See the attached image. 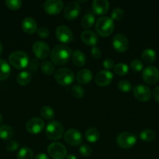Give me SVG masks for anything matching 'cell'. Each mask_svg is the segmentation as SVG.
Wrapping results in <instances>:
<instances>
[{
	"mask_svg": "<svg viewBox=\"0 0 159 159\" xmlns=\"http://www.w3.org/2000/svg\"><path fill=\"white\" fill-rule=\"evenodd\" d=\"M72 57V51L66 45L59 44L55 47L51 51L50 57L55 65H63Z\"/></svg>",
	"mask_w": 159,
	"mask_h": 159,
	"instance_id": "6da1fadb",
	"label": "cell"
},
{
	"mask_svg": "<svg viewBox=\"0 0 159 159\" xmlns=\"http://www.w3.org/2000/svg\"><path fill=\"white\" fill-rule=\"evenodd\" d=\"M115 28L114 21L112 18L108 16H102L98 18L95 25V30L101 37H107L112 34Z\"/></svg>",
	"mask_w": 159,
	"mask_h": 159,
	"instance_id": "7a4b0ae2",
	"label": "cell"
},
{
	"mask_svg": "<svg viewBox=\"0 0 159 159\" xmlns=\"http://www.w3.org/2000/svg\"><path fill=\"white\" fill-rule=\"evenodd\" d=\"M9 62L17 69H23L26 68L29 65V56L23 51H14L9 55Z\"/></svg>",
	"mask_w": 159,
	"mask_h": 159,
	"instance_id": "3957f363",
	"label": "cell"
},
{
	"mask_svg": "<svg viewBox=\"0 0 159 159\" xmlns=\"http://www.w3.org/2000/svg\"><path fill=\"white\" fill-rule=\"evenodd\" d=\"M63 126L59 121L52 120L48 124L46 127V136L51 141H58L63 135Z\"/></svg>",
	"mask_w": 159,
	"mask_h": 159,
	"instance_id": "277c9868",
	"label": "cell"
},
{
	"mask_svg": "<svg viewBox=\"0 0 159 159\" xmlns=\"http://www.w3.org/2000/svg\"><path fill=\"white\" fill-rule=\"evenodd\" d=\"M74 73L69 68H59L55 73V79L57 83L62 86H67V85H71L74 81Z\"/></svg>",
	"mask_w": 159,
	"mask_h": 159,
	"instance_id": "5b68a950",
	"label": "cell"
},
{
	"mask_svg": "<svg viewBox=\"0 0 159 159\" xmlns=\"http://www.w3.org/2000/svg\"><path fill=\"white\" fill-rule=\"evenodd\" d=\"M137 137L129 132L121 133L116 138V143L119 147L128 149L133 147L137 143Z\"/></svg>",
	"mask_w": 159,
	"mask_h": 159,
	"instance_id": "8992f818",
	"label": "cell"
},
{
	"mask_svg": "<svg viewBox=\"0 0 159 159\" xmlns=\"http://www.w3.org/2000/svg\"><path fill=\"white\" fill-rule=\"evenodd\" d=\"M48 152L53 159H63L67 155L65 147L59 142L51 143L48 147Z\"/></svg>",
	"mask_w": 159,
	"mask_h": 159,
	"instance_id": "52a82bcc",
	"label": "cell"
},
{
	"mask_svg": "<svg viewBox=\"0 0 159 159\" xmlns=\"http://www.w3.org/2000/svg\"><path fill=\"white\" fill-rule=\"evenodd\" d=\"M142 78L146 83L154 85L159 81V70L154 66H147L143 70Z\"/></svg>",
	"mask_w": 159,
	"mask_h": 159,
	"instance_id": "ba28073f",
	"label": "cell"
},
{
	"mask_svg": "<svg viewBox=\"0 0 159 159\" xmlns=\"http://www.w3.org/2000/svg\"><path fill=\"white\" fill-rule=\"evenodd\" d=\"M64 140L71 146H78L82 143L83 137L77 129H69L64 134Z\"/></svg>",
	"mask_w": 159,
	"mask_h": 159,
	"instance_id": "9c48e42d",
	"label": "cell"
},
{
	"mask_svg": "<svg viewBox=\"0 0 159 159\" xmlns=\"http://www.w3.org/2000/svg\"><path fill=\"white\" fill-rule=\"evenodd\" d=\"M80 11V6L78 2H70L64 9V16L67 20H73L79 16Z\"/></svg>",
	"mask_w": 159,
	"mask_h": 159,
	"instance_id": "30bf717a",
	"label": "cell"
},
{
	"mask_svg": "<svg viewBox=\"0 0 159 159\" xmlns=\"http://www.w3.org/2000/svg\"><path fill=\"white\" fill-rule=\"evenodd\" d=\"M58 40L63 43H69L73 40V34L71 29L66 26H59L55 31Z\"/></svg>",
	"mask_w": 159,
	"mask_h": 159,
	"instance_id": "8fae6325",
	"label": "cell"
},
{
	"mask_svg": "<svg viewBox=\"0 0 159 159\" xmlns=\"http://www.w3.org/2000/svg\"><path fill=\"white\" fill-rule=\"evenodd\" d=\"M33 52L38 59H45L50 54V48L45 42L36 41L33 45Z\"/></svg>",
	"mask_w": 159,
	"mask_h": 159,
	"instance_id": "7c38bea8",
	"label": "cell"
},
{
	"mask_svg": "<svg viewBox=\"0 0 159 159\" xmlns=\"http://www.w3.org/2000/svg\"><path fill=\"white\" fill-rule=\"evenodd\" d=\"M45 12L50 15H57L63 8V2L61 0H48L43 5Z\"/></svg>",
	"mask_w": 159,
	"mask_h": 159,
	"instance_id": "4fadbf2b",
	"label": "cell"
},
{
	"mask_svg": "<svg viewBox=\"0 0 159 159\" xmlns=\"http://www.w3.org/2000/svg\"><path fill=\"white\" fill-rule=\"evenodd\" d=\"M45 127V123L39 117H34L28 120L26 124V130L28 133L37 134L41 133Z\"/></svg>",
	"mask_w": 159,
	"mask_h": 159,
	"instance_id": "5bb4252c",
	"label": "cell"
},
{
	"mask_svg": "<svg viewBox=\"0 0 159 159\" xmlns=\"http://www.w3.org/2000/svg\"><path fill=\"white\" fill-rule=\"evenodd\" d=\"M112 46L115 51L123 53L129 48V41L126 36L122 34H118L112 39Z\"/></svg>",
	"mask_w": 159,
	"mask_h": 159,
	"instance_id": "9a60e30c",
	"label": "cell"
},
{
	"mask_svg": "<svg viewBox=\"0 0 159 159\" xmlns=\"http://www.w3.org/2000/svg\"><path fill=\"white\" fill-rule=\"evenodd\" d=\"M133 95L139 101L147 102L151 98V92L147 86L138 85L133 88Z\"/></svg>",
	"mask_w": 159,
	"mask_h": 159,
	"instance_id": "2e32d148",
	"label": "cell"
},
{
	"mask_svg": "<svg viewBox=\"0 0 159 159\" xmlns=\"http://www.w3.org/2000/svg\"><path fill=\"white\" fill-rule=\"evenodd\" d=\"M113 79V74L110 71L102 70L95 75V82L99 86L104 87L108 85Z\"/></svg>",
	"mask_w": 159,
	"mask_h": 159,
	"instance_id": "e0dca14e",
	"label": "cell"
},
{
	"mask_svg": "<svg viewBox=\"0 0 159 159\" xmlns=\"http://www.w3.org/2000/svg\"><path fill=\"white\" fill-rule=\"evenodd\" d=\"M109 2L107 0H94L92 10L97 15H104L108 11Z\"/></svg>",
	"mask_w": 159,
	"mask_h": 159,
	"instance_id": "ac0fdd59",
	"label": "cell"
},
{
	"mask_svg": "<svg viewBox=\"0 0 159 159\" xmlns=\"http://www.w3.org/2000/svg\"><path fill=\"white\" fill-rule=\"evenodd\" d=\"M37 22L32 17H26L22 22V29L26 34H33L37 30Z\"/></svg>",
	"mask_w": 159,
	"mask_h": 159,
	"instance_id": "d6986e66",
	"label": "cell"
},
{
	"mask_svg": "<svg viewBox=\"0 0 159 159\" xmlns=\"http://www.w3.org/2000/svg\"><path fill=\"white\" fill-rule=\"evenodd\" d=\"M81 40L88 46L95 47L98 42V37L94 32L91 30H84L81 34Z\"/></svg>",
	"mask_w": 159,
	"mask_h": 159,
	"instance_id": "ffe728a7",
	"label": "cell"
},
{
	"mask_svg": "<svg viewBox=\"0 0 159 159\" xmlns=\"http://www.w3.org/2000/svg\"><path fill=\"white\" fill-rule=\"evenodd\" d=\"M93 78V74L89 69H81L76 75V80L80 84L86 85L88 84Z\"/></svg>",
	"mask_w": 159,
	"mask_h": 159,
	"instance_id": "44dd1931",
	"label": "cell"
},
{
	"mask_svg": "<svg viewBox=\"0 0 159 159\" xmlns=\"http://www.w3.org/2000/svg\"><path fill=\"white\" fill-rule=\"evenodd\" d=\"M72 61H73V65L76 67H83L86 63V56L82 51L76 50L72 54Z\"/></svg>",
	"mask_w": 159,
	"mask_h": 159,
	"instance_id": "7402d4cb",
	"label": "cell"
},
{
	"mask_svg": "<svg viewBox=\"0 0 159 159\" xmlns=\"http://www.w3.org/2000/svg\"><path fill=\"white\" fill-rule=\"evenodd\" d=\"M11 73V68L9 63L4 59H0V81L8 79Z\"/></svg>",
	"mask_w": 159,
	"mask_h": 159,
	"instance_id": "603a6c76",
	"label": "cell"
},
{
	"mask_svg": "<svg viewBox=\"0 0 159 159\" xmlns=\"http://www.w3.org/2000/svg\"><path fill=\"white\" fill-rule=\"evenodd\" d=\"M85 138L90 143H95L99 140L100 134L98 129L95 127H90L85 132Z\"/></svg>",
	"mask_w": 159,
	"mask_h": 159,
	"instance_id": "cb8c5ba5",
	"label": "cell"
},
{
	"mask_svg": "<svg viewBox=\"0 0 159 159\" xmlns=\"http://www.w3.org/2000/svg\"><path fill=\"white\" fill-rule=\"evenodd\" d=\"M141 57L146 63L152 64L156 59V52L151 48H146L142 52Z\"/></svg>",
	"mask_w": 159,
	"mask_h": 159,
	"instance_id": "d4e9b609",
	"label": "cell"
},
{
	"mask_svg": "<svg viewBox=\"0 0 159 159\" xmlns=\"http://www.w3.org/2000/svg\"><path fill=\"white\" fill-rule=\"evenodd\" d=\"M14 130L8 125L0 126V138L3 140H10L13 138Z\"/></svg>",
	"mask_w": 159,
	"mask_h": 159,
	"instance_id": "484cf974",
	"label": "cell"
},
{
	"mask_svg": "<svg viewBox=\"0 0 159 159\" xmlns=\"http://www.w3.org/2000/svg\"><path fill=\"white\" fill-rule=\"evenodd\" d=\"M31 75L29 71H21L17 77V82L20 85H26L31 82Z\"/></svg>",
	"mask_w": 159,
	"mask_h": 159,
	"instance_id": "4316f807",
	"label": "cell"
},
{
	"mask_svg": "<svg viewBox=\"0 0 159 159\" xmlns=\"http://www.w3.org/2000/svg\"><path fill=\"white\" fill-rule=\"evenodd\" d=\"M95 22V17L92 13H87L84 16L81 20V26L84 29H89L92 27Z\"/></svg>",
	"mask_w": 159,
	"mask_h": 159,
	"instance_id": "83f0119b",
	"label": "cell"
},
{
	"mask_svg": "<svg viewBox=\"0 0 159 159\" xmlns=\"http://www.w3.org/2000/svg\"><path fill=\"white\" fill-rule=\"evenodd\" d=\"M140 138L146 142H151L155 138V133L151 129H144L140 133Z\"/></svg>",
	"mask_w": 159,
	"mask_h": 159,
	"instance_id": "f1b7e54d",
	"label": "cell"
},
{
	"mask_svg": "<svg viewBox=\"0 0 159 159\" xmlns=\"http://www.w3.org/2000/svg\"><path fill=\"white\" fill-rule=\"evenodd\" d=\"M32 150L28 147H23L19 151L17 155V159H33Z\"/></svg>",
	"mask_w": 159,
	"mask_h": 159,
	"instance_id": "f546056e",
	"label": "cell"
},
{
	"mask_svg": "<svg viewBox=\"0 0 159 159\" xmlns=\"http://www.w3.org/2000/svg\"><path fill=\"white\" fill-rule=\"evenodd\" d=\"M41 68L44 74L47 75H53L55 72V66L51 61H45L42 62L41 65Z\"/></svg>",
	"mask_w": 159,
	"mask_h": 159,
	"instance_id": "4dcf8cb0",
	"label": "cell"
},
{
	"mask_svg": "<svg viewBox=\"0 0 159 159\" xmlns=\"http://www.w3.org/2000/svg\"><path fill=\"white\" fill-rule=\"evenodd\" d=\"M41 115L43 118L46 120H51L55 116V111L49 106H44L41 109Z\"/></svg>",
	"mask_w": 159,
	"mask_h": 159,
	"instance_id": "1f68e13d",
	"label": "cell"
},
{
	"mask_svg": "<svg viewBox=\"0 0 159 159\" xmlns=\"http://www.w3.org/2000/svg\"><path fill=\"white\" fill-rule=\"evenodd\" d=\"M114 71L118 75H126L129 71V66L125 63H118L114 67Z\"/></svg>",
	"mask_w": 159,
	"mask_h": 159,
	"instance_id": "d6a6232c",
	"label": "cell"
},
{
	"mask_svg": "<svg viewBox=\"0 0 159 159\" xmlns=\"http://www.w3.org/2000/svg\"><path fill=\"white\" fill-rule=\"evenodd\" d=\"M72 95L74 96L76 99H81L84 96L85 94V90L83 87H81L80 85H75L72 87L71 89Z\"/></svg>",
	"mask_w": 159,
	"mask_h": 159,
	"instance_id": "836d02e7",
	"label": "cell"
},
{
	"mask_svg": "<svg viewBox=\"0 0 159 159\" xmlns=\"http://www.w3.org/2000/svg\"><path fill=\"white\" fill-rule=\"evenodd\" d=\"M118 89L123 93H129L132 89V84L128 80H121L118 84Z\"/></svg>",
	"mask_w": 159,
	"mask_h": 159,
	"instance_id": "e575fe53",
	"label": "cell"
},
{
	"mask_svg": "<svg viewBox=\"0 0 159 159\" xmlns=\"http://www.w3.org/2000/svg\"><path fill=\"white\" fill-rule=\"evenodd\" d=\"M21 0H6V5L11 10H17L22 6Z\"/></svg>",
	"mask_w": 159,
	"mask_h": 159,
	"instance_id": "d590c367",
	"label": "cell"
},
{
	"mask_svg": "<svg viewBox=\"0 0 159 159\" xmlns=\"http://www.w3.org/2000/svg\"><path fill=\"white\" fill-rule=\"evenodd\" d=\"M130 68L135 72H139V71H142L143 68V65L142 61L138 59H134L131 61L130 63Z\"/></svg>",
	"mask_w": 159,
	"mask_h": 159,
	"instance_id": "8d00e7d4",
	"label": "cell"
},
{
	"mask_svg": "<svg viewBox=\"0 0 159 159\" xmlns=\"http://www.w3.org/2000/svg\"><path fill=\"white\" fill-rule=\"evenodd\" d=\"M111 16H112V20H120L121 19H123V16H124V10L120 8H116L112 10Z\"/></svg>",
	"mask_w": 159,
	"mask_h": 159,
	"instance_id": "74e56055",
	"label": "cell"
},
{
	"mask_svg": "<svg viewBox=\"0 0 159 159\" xmlns=\"http://www.w3.org/2000/svg\"><path fill=\"white\" fill-rule=\"evenodd\" d=\"M79 152L83 157H89L92 154V149L87 144H83L80 147Z\"/></svg>",
	"mask_w": 159,
	"mask_h": 159,
	"instance_id": "f35d334b",
	"label": "cell"
},
{
	"mask_svg": "<svg viewBox=\"0 0 159 159\" xmlns=\"http://www.w3.org/2000/svg\"><path fill=\"white\" fill-rule=\"evenodd\" d=\"M19 148H20V144L17 141H9L6 144V149L9 152H15Z\"/></svg>",
	"mask_w": 159,
	"mask_h": 159,
	"instance_id": "ab89813d",
	"label": "cell"
},
{
	"mask_svg": "<svg viewBox=\"0 0 159 159\" xmlns=\"http://www.w3.org/2000/svg\"><path fill=\"white\" fill-rule=\"evenodd\" d=\"M37 34L41 38H47V37L49 36V30L47 27H45V26H41L39 29H37Z\"/></svg>",
	"mask_w": 159,
	"mask_h": 159,
	"instance_id": "60d3db41",
	"label": "cell"
},
{
	"mask_svg": "<svg viewBox=\"0 0 159 159\" xmlns=\"http://www.w3.org/2000/svg\"><path fill=\"white\" fill-rule=\"evenodd\" d=\"M114 61L111 58H107L103 61V67L105 68L107 71L112 69V68H114L115 67V65H114Z\"/></svg>",
	"mask_w": 159,
	"mask_h": 159,
	"instance_id": "b9f144b4",
	"label": "cell"
},
{
	"mask_svg": "<svg viewBox=\"0 0 159 159\" xmlns=\"http://www.w3.org/2000/svg\"><path fill=\"white\" fill-rule=\"evenodd\" d=\"M38 67H39V61L38 60H37V59H32V60H31V61L29 62V65H28V68H29L30 71H37Z\"/></svg>",
	"mask_w": 159,
	"mask_h": 159,
	"instance_id": "7bdbcfd3",
	"label": "cell"
},
{
	"mask_svg": "<svg viewBox=\"0 0 159 159\" xmlns=\"http://www.w3.org/2000/svg\"><path fill=\"white\" fill-rule=\"evenodd\" d=\"M90 54L94 58L98 59L101 57V51L98 47H93L92 49L90 50Z\"/></svg>",
	"mask_w": 159,
	"mask_h": 159,
	"instance_id": "ee69618b",
	"label": "cell"
},
{
	"mask_svg": "<svg viewBox=\"0 0 159 159\" xmlns=\"http://www.w3.org/2000/svg\"><path fill=\"white\" fill-rule=\"evenodd\" d=\"M153 96L157 102L159 103V86H157L153 92Z\"/></svg>",
	"mask_w": 159,
	"mask_h": 159,
	"instance_id": "f6af8a7d",
	"label": "cell"
},
{
	"mask_svg": "<svg viewBox=\"0 0 159 159\" xmlns=\"http://www.w3.org/2000/svg\"><path fill=\"white\" fill-rule=\"evenodd\" d=\"M34 159H49L48 155L45 153H40L35 156Z\"/></svg>",
	"mask_w": 159,
	"mask_h": 159,
	"instance_id": "bcb514c9",
	"label": "cell"
},
{
	"mask_svg": "<svg viewBox=\"0 0 159 159\" xmlns=\"http://www.w3.org/2000/svg\"><path fill=\"white\" fill-rule=\"evenodd\" d=\"M66 159H77V158L74 155H69L66 156Z\"/></svg>",
	"mask_w": 159,
	"mask_h": 159,
	"instance_id": "7dc6e473",
	"label": "cell"
},
{
	"mask_svg": "<svg viewBox=\"0 0 159 159\" xmlns=\"http://www.w3.org/2000/svg\"><path fill=\"white\" fill-rule=\"evenodd\" d=\"M2 49H3L2 44V43H1V42H0V55H1L2 52Z\"/></svg>",
	"mask_w": 159,
	"mask_h": 159,
	"instance_id": "c3c4849f",
	"label": "cell"
},
{
	"mask_svg": "<svg viewBox=\"0 0 159 159\" xmlns=\"http://www.w3.org/2000/svg\"><path fill=\"white\" fill-rule=\"evenodd\" d=\"M2 122H3V116H2V115L0 114V125L2 124Z\"/></svg>",
	"mask_w": 159,
	"mask_h": 159,
	"instance_id": "681fc988",
	"label": "cell"
}]
</instances>
